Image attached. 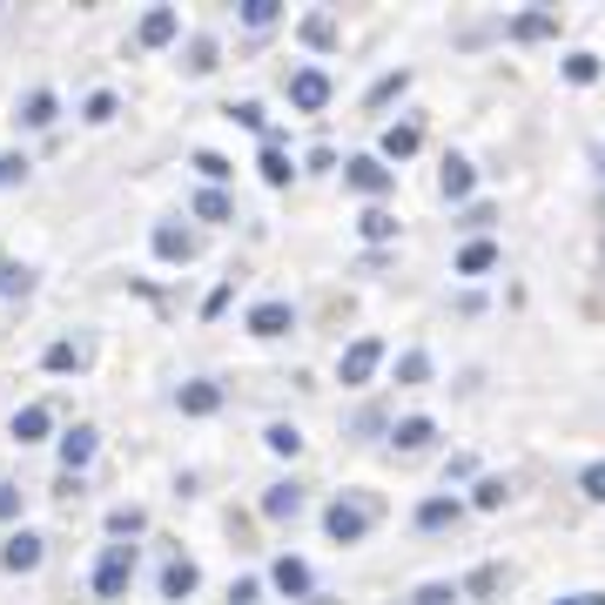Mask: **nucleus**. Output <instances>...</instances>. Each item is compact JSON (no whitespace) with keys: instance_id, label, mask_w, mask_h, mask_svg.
Wrapping results in <instances>:
<instances>
[{"instance_id":"f257e3e1","label":"nucleus","mask_w":605,"mask_h":605,"mask_svg":"<svg viewBox=\"0 0 605 605\" xmlns=\"http://www.w3.org/2000/svg\"><path fill=\"white\" fill-rule=\"evenodd\" d=\"M323 532H330L336 545H357V539L371 532V504H357V498H336V504L323 511Z\"/></svg>"},{"instance_id":"f03ea898","label":"nucleus","mask_w":605,"mask_h":605,"mask_svg":"<svg viewBox=\"0 0 605 605\" xmlns=\"http://www.w3.org/2000/svg\"><path fill=\"white\" fill-rule=\"evenodd\" d=\"M128 578H135V545H108L102 565H95V592H102V598H122Z\"/></svg>"},{"instance_id":"7ed1b4c3","label":"nucleus","mask_w":605,"mask_h":605,"mask_svg":"<svg viewBox=\"0 0 605 605\" xmlns=\"http://www.w3.org/2000/svg\"><path fill=\"white\" fill-rule=\"evenodd\" d=\"M377 364H384V343H377V336H357L351 351H343L336 377H343V384H371V377H377Z\"/></svg>"},{"instance_id":"20e7f679","label":"nucleus","mask_w":605,"mask_h":605,"mask_svg":"<svg viewBox=\"0 0 605 605\" xmlns=\"http://www.w3.org/2000/svg\"><path fill=\"white\" fill-rule=\"evenodd\" d=\"M290 102H296L303 115H316V108L330 102V74H323V67H303V74H290Z\"/></svg>"},{"instance_id":"39448f33","label":"nucleus","mask_w":605,"mask_h":605,"mask_svg":"<svg viewBox=\"0 0 605 605\" xmlns=\"http://www.w3.org/2000/svg\"><path fill=\"white\" fill-rule=\"evenodd\" d=\"M249 330H255V336H290V330H296V310L270 296V303H255V310H249Z\"/></svg>"},{"instance_id":"423d86ee","label":"nucleus","mask_w":605,"mask_h":605,"mask_svg":"<svg viewBox=\"0 0 605 605\" xmlns=\"http://www.w3.org/2000/svg\"><path fill=\"white\" fill-rule=\"evenodd\" d=\"M343 176H351V189H364V196H384V189H390V168H384L377 155H357Z\"/></svg>"},{"instance_id":"0eeeda50","label":"nucleus","mask_w":605,"mask_h":605,"mask_svg":"<svg viewBox=\"0 0 605 605\" xmlns=\"http://www.w3.org/2000/svg\"><path fill=\"white\" fill-rule=\"evenodd\" d=\"M61 465H67V478L95 465V430H88V424H81V430H67V438H61Z\"/></svg>"},{"instance_id":"6e6552de","label":"nucleus","mask_w":605,"mask_h":605,"mask_svg":"<svg viewBox=\"0 0 605 605\" xmlns=\"http://www.w3.org/2000/svg\"><path fill=\"white\" fill-rule=\"evenodd\" d=\"M155 255H161V263H189V255H196V236L176 229V222H161V229H155Z\"/></svg>"},{"instance_id":"1a4fd4ad","label":"nucleus","mask_w":605,"mask_h":605,"mask_svg":"<svg viewBox=\"0 0 605 605\" xmlns=\"http://www.w3.org/2000/svg\"><path fill=\"white\" fill-rule=\"evenodd\" d=\"M0 565H8V572H34L41 565V539L34 532H14L8 545H0Z\"/></svg>"},{"instance_id":"9d476101","label":"nucleus","mask_w":605,"mask_h":605,"mask_svg":"<svg viewBox=\"0 0 605 605\" xmlns=\"http://www.w3.org/2000/svg\"><path fill=\"white\" fill-rule=\"evenodd\" d=\"M196 585H202V572H196L189 559H168V565H161V598H189Z\"/></svg>"},{"instance_id":"9b49d317","label":"nucleus","mask_w":605,"mask_h":605,"mask_svg":"<svg viewBox=\"0 0 605 605\" xmlns=\"http://www.w3.org/2000/svg\"><path fill=\"white\" fill-rule=\"evenodd\" d=\"M176 28H182L176 8H148L142 14V48H168V41H176Z\"/></svg>"},{"instance_id":"f8f14e48","label":"nucleus","mask_w":605,"mask_h":605,"mask_svg":"<svg viewBox=\"0 0 605 605\" xmlns=\"http://www.w3.org/2000/svg\"><path fill=\"white\" fill-rule=\"evenodd\" d=\"M48 424H54L48 404H28V410H14V438H21V445H41V438H48Z\"/></svg>"},{"instance_id":"ddd939ff","label":"nucleus","mask_w":605,"mask_h":605,"mask_svg":"<svg viewBox=\"0 0 605 605\" xmlns=\"http://www.w3.org/2000/svg\"><path fill=\"white\" fill-rule=\"evenodd\" d=\"M390 438H397V451H424L430 438H438V424H430V417H404Z\"/></svg>"},{"instance_id":"4468645a","label":"nucleus","mask_w":605,"mask_h":605,"mask_svg":"<svg viewBox=\"0 0 605 605\" xmlns=\"http://www.w3.org/2000/svg\"><path fill=\"white\" fill-rule=\"evenodd\" d=\"M303 511V491L296 484H270L263 491V518H296Z\"/></svg>"},{"instance_id":"2eb2a0df","label":"nucleus","mask_w":605,"mask_h":605,"mask_svg":"<svg viewBox=\"0 0 605 605\" xmlns=\"http://www.w3.org/2000/svg\"><path fill=\"white\" fill-rule=\"evenodd\" d=\"M316 578H310V565L303 559H277V592H290V598H303Z\"/></svg>"},{"instance_id":"dca6fc26","label":"nucleus","mask_w":605,"mask_h":605,"mask_svg":"<svg viewBox=\"0 0 605 605\" xmlns=\"http://www.w3.org/2000/svg\"><path fill=\"white\" fill-rule=\"evenodd\" d=\"M471 189H478V168H471V161H458V155H451V161H445V196H451V202H465V196H471Z\"/></svg>"},{"instance_id":"f3484780","label":"nucleus","mask_w":605,"mask_h":605,"mask_svg":"<svg viewBox=\"0 0 605 605\" xmlns=\"http://www.w3.org/2000/svg\"><path fill=\"white\" fill-rule=\"evenodd\" d=\"M263 445H270L277 458H296V451H303V430H296V424H270V430H263Z\"/></svg>"},{"instance_id":"a211bd4d","label":"nucleus","mask_w":605,"mask_h":605,"mask_svg":"<svg viewBox=\"0 0 605 605\" xmlns=\"http://www.w3.org/2000/svg\"><path fill=\"white\" fill-rule=\"evenodd\" d=\"M216 404H222V390H216V384H182V410H189V417H209Z\"/></svg>"},{"instance_id":"6ab92c4d","label":"nucleus","mask_w":605,"mask_h":605,"mask_svg":"<svg viewBox=\"0 0 605 605\" xmlns=\"http://www.w3.org/2000/svg\"><path fill=\"white\" fill-rule=\"evenodd\" d=\"M491 263H498V249H491V242H465V255H458V270H465V277H484Z\"/></svg>"},{"instance_id":"aec40b11","label":"nucleus","mask_w":605,"mask_h":605,"mask_svg":"<svg viewBox=\"0 0 605 605\" xmlns=\"http://www.w3.org/2000/svg\"><path fill=\"white\" fill-rule=\"evenodd\" d=\"M451 518H458V504H451V498H424V504H417V525H430V532L451 525Z\"/></svg>"},{"instance_id":"412c9836","label":"nucleus","mask_w":605,"mask_h":605,"mask_svg":"<svg viewBox=\"0 0 605 605\" xmlns=\"http://www.w3.org/2000/svg\"><path fill=\"white\" fill-rule=\"evenodd\" d=\"M417 142H424L417 128H390V135H384V155H390V161H404V155H417Z\"/></svg>"},{"instance_id":"4be33fe9","label":"nucleus","mask_w":605,"mask_h":605,"mask_svg":"<svg viewBox=\"0 0 605 605\" xmlns=\"http://www.w3.org/2000/svg\"><path fill=\"white\" fill-rule=\"evenodd\" d=\"M196 216H202V222H229V196H222V189H202V196H196Z\"/></svg>"},{"instance_id":"5701e85b","label":"nucleus","mask_w":605,"mask_h":605,"mask_svg":"<svg viewBox=\"0 0 605 605\" xmlns=\"http://www.w3.org/2000/svg\"><path fill=\"white\" fill-rule=\"evenodd\" d=\"M404 88H410V74H404V67H397V74H384V81H377V88H371V108H384V102H397Z\"/></svg>"},{"instance_id":"b1692460","label":"nucleus","mask_w":605,"mask_h":605,"mask_svg":"<svg viewBox=\"0 0 605 605\" xmlns=\"http://www.w3.org/2000/svg\"><path fill=\"white\" fill-rule=\"evenodd\" d=\"M552 28H559L552 14H518V28H511V34H518V41H545Z\"/></svg>"},{"instance_id":"393cba45","label":"nucleus","mask_w":605,"mask_h":605,"mask_svg":"<svg viewBox=\"0 0 605 605\" xmlns=\"http://www.w3.org/2000/svg\"><path fill=\"white\" fill-rule=\"evenodd\" d=\"M565 81H578V88L598 81V54H565Z\"/></svg>"},{"instance_id":"a878e982","label":"nucleus","mask_w":605,"mask_h":605,"mask_svg":"<svg viewBox=\"0 0 605 605\" xmlns=\"http://www.w3.org/2000/svg\"><path fill=\"white\" fill-rule=\"evenodd\" d=\"M21 115H28V128H48V122H54V95H48V88H41V95H28V108H21Z\"/></svg>"},{"instance_id":"bb28decb","label":"nucleus","mask_w":605,"mask_h":605,"mask_svg":"<svg viewBox=\"0 0 605 605\" xmlns=\"http://www.w3.org/2000/svg\"><path fill=\"white\" fill-rule=\"evenodd\" d=\"M263 182H277V189L290 182V155L283 148H263Z\"/></svg>"},{"instance_id":"cd10ccee","label":"nucleus","mask_w":605,"mask_h":605,"mask_svg":"<svg viewBox=\"0 0 605 605\" xmlns=\"http://www.w3.org/2000/svg\"><path fill=\"white\" fill-rule=\"evenodd\" d=\"M34 290V277L21 270V263H8V270H0V296H28Z\"/></svg>"},{"instance_id":"c85d7f7f","label":"nucleus","mask_w":605,"mask_h":605,"mask_svg":"<svg viewBox=\"0 0 605 605\" xmlns=\"http://www.w3.org/2000/svg\"><path fill=\"white\" fill-rule=\"evenodd\" d=\"M41 364H48V371H81V351H74V343H48Z\"/></svg>"},{"instance_id":"c756f323","label":"nucleus","mask_w":605,"mask_h":605,"mask_svg":"<svg viewBox=\"0 0 605 605\" xmlns=\"http://www.w3.org/2000/svg\"><path fill=\"white\" fill-rule=\"evenodd\" d=\"M364 236H371V242H390V236H397V222H390L384 209H364Z\"/></svg>"},{"instance_id":"7c9ffc66","label":"nucleus","mask_w":605,"mask_h":605,"mask_svg":"<svg viewBox=\"0 0 605 605\" xmlns=\"http://www.w3.org/2000/svg\"><path fill=\"white\" fill-rule=\"evenodd\" d=\"M196 168H202V176H209V189H216V182H229V176H236V168H229V161H222V155H209V148H202V155H196Z\"/></svg>"},{"instance_id":"2f4dec72","label":"nucleus","mask_w":605,"mask_h":605,"mask_svg":"<svg viewBox=\"0 0 605 605\" xmlns=\"http://www.w3.org/2000/svg\"><path fill=\"white\" fill-rule=\"evenodd\" d=\"M108 532H115V539H128V532H142V511H135V504H122V511H108Z\"/></svg>"},{"instance_id":"473e14b6","label":"nucleus","mask_w":605,"mask_h":605,"mask_svg":"<svg viewBox=\"0 0 605 605\" xmlns=\"http://www.w3.org/2000/svg\"><path fill=\"white\" fill-rule=\"evenodd\" d=\"M242 21L249 28H270L277 21V0H242Z\"/></svg>"},{"instance_id":"72a5a7b5","label":"nucleus","mask_w":605,"mask_h":605,"mask_svg":"<svg viewBox=\"0 0 605 605\" xmlns=\"http://www.w3.org/2000/svg\"><path fill=\"white\" fill-rule=\"evenodd\" d=\"M330 34H336L330 14H310V21H303V41H310V48H330Z\"/></svg>"},{"instance_id":"f704fd0d","label":"nucleus","mask_w":605,"mask_h":605,"mask_svg":"<svg viewBox=\"0 0 605 605\" xmlns=\"http://www.w3.org/2000/svg\"><path fill=\"white\" fill-rule=\"evenodd\" d=\"M397 377H404V384H424V377H430V357H424V351H410V357L397 364Z\"/></svg>"},{"instance_id":"c9c22d12","label":"nucleus","mask_w":605,"mask_h":605,"mask_svg":"<svg viewBox=\"0 0 605 605\" xmlns=\"http://www.w3.org/2000/svg\"><path fill=\"white\" fill-rule=\"evenodd\" d=\"M81 115H88V122H115V95H108V88L88 95V108H81Z\"/></svg>"},{"instance_id":"e433bc0d","label":"nucleus","mask_w":605,"mask_h":605,"mask_svg":"<svg viewBox=\"0 0 605 605\" xmlns=\"http://www.w3.org/2000/svg\"><path fill=\"white\" fill-rule=\"evenodd\" d=\"M471 504H478V511H498V504H504V484H498V478H484V484H478V498H471Z\"/></svg>"},{"instance_id":"4c0bfd02","label":"nucleus","mask_w":605,"mask_h":605,"mask_svg":"<svg viewBox=\"0 0 605 605\" xmlns=\"http://www.w3.org/2000/svg\"><path fill=\"white\" fill-rule=\"evenodd\" d=\"M189 67L209 74V67H216V41H196V48H189Z\"/></svg>"},{"instance_id":"58836bf2","label":"nucleus","mask_w":605,"mask_h":605,"mask_svg":"<svg viewBox=\"0 0 605 605\" xmlns=\"http://www.w3.org/2000/svg\"><path fill=\"white\" fill-rule=\"evenodd\" d=\"M578 484H585V498H605V465H585V478H578Z\"/></svg>"},{"instance_id":"ea45409f","label":"nucleus","mask_w":605,"mask_h":605,"mask_svg":"<svg viewBox=\"0 0 605 605\" xmlns=\"http://www.w3.org/2000/svg\"><path fill=\"white\" fill-rule=\"evenodd\" d=\"M451 598H458L451 585H424V592H417V605H451Z\"/></svg>"},{"instance_id":"a19ab883","label":"nucleus","mask_w":605,"mask_h":605,"mask_svg":"<svg viewBox=\"0 0 605 605\" xmlns=\"http://www.w3.org/2000/svg\"><path fill=\"white\" fill-rule=\"evenodd\" d=\"M21 176H28V161L21 155H0V182H21Z\"/></svg>"},{"instance_id":"79ce46f5","label":"nucleus","mask_w":605,"mask_h":605,"mask_svg":"<svg viewBox=\"0 0 605 605\" xmlns=\"http://www.w3.org/2000/svg\"><path fill=\"white\" fill-rule=\"evenodd\" d=\"M14 511H21V491H14V484H0V518H14Z\"/></svg>"},{"instance_id":"37998d69","label":"nucleus","mask_w":605,"mask_h":605,"mask_svg":"<svg viewBox=\"0 0 605 605\" xmlns=\"http://www.w3.org/2000/svg\"><path fill=\"white\" fill-rule=\"evenodd\" d=\"M559 605H605V592H572V598H559Z\"/></svg>"}]
</instances>
